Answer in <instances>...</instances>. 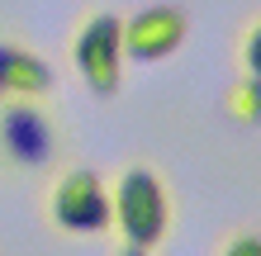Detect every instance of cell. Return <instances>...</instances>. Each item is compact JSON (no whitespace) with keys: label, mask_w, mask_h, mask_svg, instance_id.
<instances>
[{"label":"cell","mask_w":261,"mask_h":256,"mask_svg":"<svg viewBox=\"0 0 261 256\" xmlns=\"http://www.w3.org/2000/svg\"><path fill=\"white\" fill-rule=\"evenodd\" d=\"M53 90V67L34 48L0 38V100L5 95H48Z\"/></svg>","instance_id":"obj_6"},{"label":"cell","mask_w":261,"mask_h":256,"mask_svg":"<svg viewBox=\"0 0 261 256\" xmlns=\"http://www.w3.org/2000/svg\"><path fill=\"white\" fill-rule=\"evenodd\" d=\"M114 256H157V247H138V242H119Z\"/></svg>","instance_id":"obj_10"},{"label":"cell","mask_w":261,"mask_h":256,"mask_svg":"<svg viewBox=\"0 0 261 256\" xmlns=\"http://www.w3.org/2000/svg\"><path fill=\"white\" fill-rule=\"evenodd\" d=\"M71 62L95 100H114L124 86V14L86 10L71 34Z\"/></svg>","instance_id":"obj_3"},{"label":"cell","mask_w":261,"mask_h":256,"mask_svg":"<svg viewBox=\"0 0 261 256\" xmlns=\"http://www.w3.org/2000/svg\"><path fill=\"white\" fill-rule=\"evenodd\" d=\"M223 114L233 124H261V76H238V86L223 95Z\"/></svg>","instance_id":"obj_7"},{"label":"cell","mask_w":261,"mask_h":256,"mask_svg":"<svg viewBox=\"0 0 261 256\" xmlns=\"http://www.w3.org/2000/svg\"><path fill=\"white\" fill-rule=\"evenodd\" d=\"M62 157V128L48 109V95H5L0 100V166L38 176Z\"/></svg>","instance_id":"obj_1"},{"label":"cell","mask_w":261,"mask_h":256,"mask_svg":"<svg viewBox=\"0 0 261 256\" xmlns=\"http://www.w3.org/2000/svg\"><path fill=\"white\" fill-rule=\"evenodd\" d=\"M48 218L57 233L67 237H100L110 233V185L100 180L95 166H71L57 176V185L48 194Z\"/></svg>","instance_id":"obj_4"},{"label":"cell","mask_w":261,"mask_h":256,"mask_svg":"<svg viewBox=\"0 0 261 256\" xmlns=\"http://www.w3.org/2000/svg\"><path fill=\"white\" fill-rule=\"evenodd\" d=\"M219 256H261V237H256L252 228H242V233H233V237L223 242Z\"/></svg>","instance_id":"obj_9"},{"label":"cell","mask_w":261,"mask_h":256,"mask_svg":"<svg viewBox=\"0 0 261 256\" xmlns=\"http://www.w3.org/2000/svg\"><path fill=\"white\" fill-rule=\"evenodd\" d=\"M242 76H261V19H252L242 29V48H238Z\"/></svg>","instance_id":"obj_8"},{"label":"cell","mask_w":261,"mask_h":256,"mask_svg":"<svg viewBox=\"0 0 261 256\" xmlns=\"http://www.w3.org/2000/svg\"><path fill=\"white\" fill-rule=\"evenodd\" d=\"M190 38V14L180 5H143L124 19V62H166Z\"/></svg>","instance_id":"obj_5"},{"label":"cell","mask_w":261,"mask_h":256,"mask_svg":"<svg viewBox=\"0 0 261 256\" xmlns=\"http://www.w3.org/2000/svg\"><path fill=\"white\" fill-rule=\"evenodd\" d=\"M110 228L119 233V242H138V247H157L166 228H171V194L166 180L157 176L152 161H128L110 185Z\"/></svg>","instance_id":"obj_2"}]
</instances>
